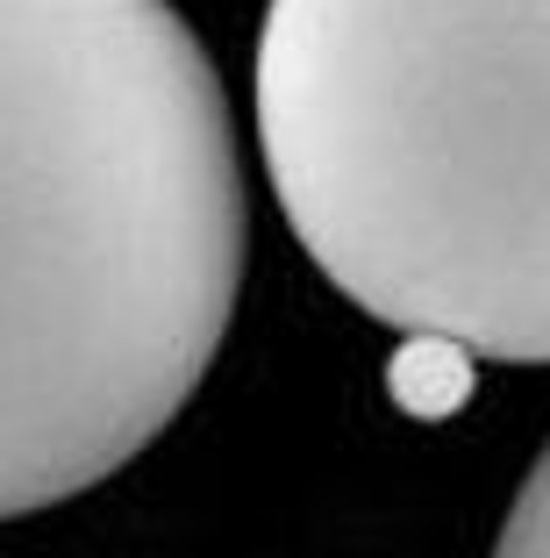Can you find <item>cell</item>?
Here are the masks:
<instances>
[{
    "label": "cell",
    "mask_w": 550,
    "mask_h": 558,
    "mask_svg": "<svg viewBox=\"0 0 550 558\" xmlns=\"http://www.w3.org/2000/svg\"><path fill=\"white\" fill-rule=\"evenodd\" d=\"M236 108L172 0H0V523L136 465L243 301Z\"/></svg>",
    "instance_id": "obj_1"
},
{
    "label": "cell",
    "mask_w": 550,
    "mask_h": 558,
    "mask_svg": "<svg viewBox=\"0 0 550 558\" xmlns=\"http://www.w3.org/2000/svg\"><path fill=\"white\" fill-rule=\"evenodd\" d=\"M250 116L351 308L550 365V0H265Z\"/></svg>",
    "instance_id": "obj_2"
},
{
    "label": "cell",
    "mask_w": 550,
    "mask_h": 558,
    "mask_svg": "<svg viewBox=\"0 0 550 558\" xmlns=\"http://www.w3.org/2000/svg\"><path fill=\"white\" fill-rule=\"evenodd\" d=\"M493 558H550V437L529 459L515 501L501 515V537H493Z\"/></svg>",
    "instance_id": "obj_3"
}]
</instances>
